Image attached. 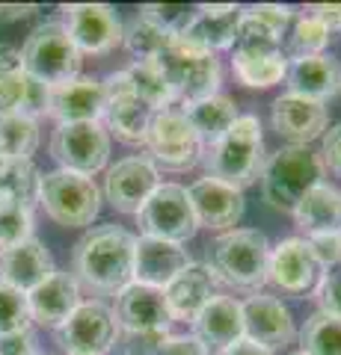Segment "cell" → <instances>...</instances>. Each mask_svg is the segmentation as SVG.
I'll return each instance as SVG.
<instances>
[{"label":"cell","instance_id":"603a6c76","mask_svg":"<svg viewBox=\"0 0 341 355\" xmlns=\"http://www.w3.org/2000/svg\"><path fill=\"white\" fill-rule=\"evenodd\" d=\"M270 121L279 137L294 142V146H306V142L317 139L326 130V107L288 92L273 101Z\"/></svg>","mask_w":341,"mask_h":355},{"label":"cell","instance_id":"8d00e7d4","mask_svg":"<svg viewBox=\"0 0 341 355\" xmlns=\"http://www.w3.org/2000/svg\"><path fill=\"white\" fill-rule=\"evenodd\" d=\"M235 51L240 53H282V36L273 33L267 24H261L256 15H249L247 9L240 12V21H238V39H235Z\"/></svg>","mask_w":341,"mask_h":355},{"label":"cell","instance_id":"1f68e13d","mask_svg":"<svg viewBox=\"0 0 341 355\" xmlns=\"http://www.w3.org/2000/svg\"><path fill=\"white\" fill-rule=\"evenodd\" d=\"M175 39H178V36H172L169 30L151 24V21L142 18V15H137L122 30V44L128 48L131 57H134V62H151V60H158Z\"/></svg>","mask_w":341,"mask_h":355},{"label":"cell","instance_id":"9a60e30c","mask_svg":"<svg viewBox=\"0 0 341 355\" xmlns=\"http://www.w3.org/2000/svg\"><path fill=\"white\" fill-rule=\"evenodd\" d=\"M65 12V30L72 33L78 51L107 53L122 42V21L104 3H72Z\"/></svg>","mask_w":341,"mask_h":355},{"label":"cell","instance_id":"44dd1931","mask_svg":"<svg viewBox=\"0 0 341 355\" xmlns=\"http://www.w3.org/2000/svg\"><path fill=\"white\" fill-rule=\"evenodd\" d=\"M57 272L51 252L36 237L0 252V282L21 293H33L36 287Z\"/></svg>","mask_w":341,"mask_h":355},{"label":"cell","instance_id":"ac0fdd59","mask_svg":"<svg viewBox=\"0 0 341 355\" xmlns=\"http://www.w3.org/2000/svg\"><path fill=\"white\" fill-rule=\"evenodd\" d=\"M193 261L181 243H167L158 237H140L134 246V282L163 291L181 270Z\"/></svg>","mask_w":341,"mask_h":355},{"label":"cell","instance_id":"4316f807","mask_svg":"<svg viewBox=\"0 0 341 355\" xmlns=\"http://www.w3.org/2000/svg\"><path fill=\"white\" fill-rule=\"evenodd\" d=\"M285 80H288L291 95L324 104L326 98L341 92V65H338V60L324 57V53L303 57V60H294L288 74H285Z\"/></svg>","mask_w":341,"mask_h":355},{"label":"cell","instance_id":"ee69618b","mask_svg":"<svg viewBox=\"0 0 341 355\" xmlns=\"http://www.w3.org/2000/svg\"><path fill=\"white\" fill-rule=\"evenodd\" d=\"M149 355H208V349L193 335H167L155 343V349Z\"/></svg>","mask_w":341,"mask_h":355},{"label":"cell","instance_id":"83f0119b","mask_svg":"<svg viewBox=\"0 0 341 355\" xmlns=\"http://www.w3.org/2000/svg\"><path fill=\"white\" fill-rule=\"evenodd\" d=\"M291 216L306 231V237L341 231V190L321 181L300 198V205L294 207Z\"/></svg>","mask_w":341,"mask_h":355},{"label":"cell","instance_id":"ab89813d","mask_svg":"<svg viewBox=\"0 0 341 355\" xmlns=\"http://www.w3.org/2000/svg\"><path fill=\"white\" fill-rule=\"evenodd\" d=\"M30 305L27 293L15 291L0 282V338L18 335V331H30Z\"/></svg>","mask_w":341,"mask_h":355},{"label":"cell","instance_id":"836d02e7","mask_svg":"<svg viewBox=\"0 0 341 355\" xmlns=\"http://www.w3.org/2000/svg\"><path fill=\"white\" fill-rule=\"evenodd\" d=\"M125 71H128L131 83H134V92L142 104H149L155 113L158 110H169L175 95L167 83V77L160 74V69L155 62H134V65H128Z\"/></svg>","mask_w":341,"mask_h":355},{"label":"cell","instance_id":"c3c4849f","mask_svg":"<svg viewBox=\"0 0 341 355\" xmlns=\"http://www.w3.org/2000/svg\"><path fill=\"white\" fill-rule=\"evenodd\" d=\"M309 15H315L329 33L341 30V3H317L309 9Z\"/></svg>","mask_w":341,"mask_h":355},{"label":"cell","instance_id":"7c38bea8","mask_svg":"<svg viewBox=\"0 0 341 355\" xmlns=\"http://www.w3.org/2000/svg\"><path fill=\"white\" fill-rule=\"evenodd\" d=\"M57 331L69 355H107L116 343V314L104 302H81Z\"/></svg>","mask_w":341,"mask_h":355},{"label":"cell","instance_id":"6da1fadb","mask_svg":"<svg viewBox=\"0 0 341 355\" xmlns=\"http://www.w3.org/2000/svg\"><path fill=\"white\" fill-rule=\"evenodd\" d=\"M137 237L119 225H98L74 246V279L98 293H122L134 284Z\"/></svg>","mask_w":341,"mask_h":355},{"label":"cell","instance_id":"2e32d148","mask_svg":"<svg viewBox=\"0 0 341 355\" xmlns=\"http://www.w3.org/2000/svg\"><path fill=\"white\" fill-rule=\"evenodd\" d=\"M267 282H273L285 293L315 291V284L321 282V263L315 261L306 237H288L276 249H270Z\"/></svg>","mask_w":341,"mask_h":355},{"label":"cell","instance_id":"60d3db41","mask_svg":"<svg viewBox=\"0 0 341 355\" xmlns=\"http://www.w3.org/2000/svg\"><path fill=\"white\" fill-rule=\"evenodd\" d=\"M142 18H149L151 24H158L163 30H169L172 36H178V33L184 30V24L190 21V9L187 6H172V3H151V6H142L140 9Z\"/></svg>","mask_w":341,"mask_h":355},{"label":"cell","instance_id":"f907efd6","mask_svg":"<svg viewBox=\"0 0 341 355\" xmlns=\"http://www.w3.org/2000/svg\"><path fill=\"white\" fill-rule=\"evenodd\" d=\"M219 355H273V352H267L264 347H258V343H252V340H238L235 347H228V349H223Z\"/></svg>","mask_w":341,"mask_h":355},{"label":"cell","instance_id":"681fc988","mask_svg":"<svg viewBox=\"0 0 341 355\" xmlns=\"http://www.w3.org/2000/svg\"><path fill=\"white\" fill-rule=\"evenodd\" d=\"M18 71H24L21 69V51L15 44L0 42V77H9V74H18Z\"/></svg>","mask_w":341,"mask_h":355},{"label":"cell","instance_id":"30bf717a","mask_svg":"<svg viewBox=\"0 0 341 355\" xmlns=\"http://www.w3.org/2000/svg\"><path fill=\"white\" fill-rule=\"evenodd\" d=\"M51 154L65 172H78L90 178L107 166L110 133L101 121L60 125L51 137Z\"/></svg>","mask_w":341,"mask_h":355},{"label":"cell","instance_id":"e0dca14e","mask_svg":"<svg viewBox=\"0 0 341 355\" xmlns=\"http://www.w3.org/2000/svg\"><path fill=\"white\" fill-rule=\"evenodd\" d=\"M244 308V338L258 343L267 352L279 349V347H288L294 340V320H291V311L285 308L276 296H264L256 293L247 302H240Z\"/></svg>","mask_w":341,"mask_h":355},{"label":"cell","instance_id":"277c9868","mask_svg":"<svg viewBox=\"0 0 341 355\" xmlns=\"http://www.w3.org/2000/svg\"><path fill=\"white\" fill-rule=\"evenodd\" d=\"M321 184V160L306 146L279 148L264 160L261 169V193L273 210L294 214L300 198Z\"/></svg>","mask_w":341,"mask_h":355},{"label":"cell","instance_id":"cb8c5ba5","mask_svg":"<svg viewBox=\"0 0 341 355\" xmlns=\"http://www.w3.org/2000/svg\"><path fill=\"white\" fill-rule=\"evenodd\" d=\"M193 338L205 349H228L244 340V308L232 296H214L193 320Z\"/></svg>","mask_w":341,"mask_h":355},{"label":"cell","instance_id":"5bb4252c","mask_svg":"<svg viewBox=\"0 0 341 355\" xmlns=\"http://www.w3.org/2000/svg\"><path fill=\"white\" fill-rule=\"evenodd\" d=\"M160 187L158 166L149 157H125L119 160L104 178V196L122 214H140L142 205Z\"/></svg>","mask_w":341,"mask_h":355},{"label":"cell","instance_id":"7a4b0ae2","mask_svg":"<svg viewBox=\"0 0 341 355\" xmlns=\"http://www.w3.org/2000/svg\"><path fill=\"white\" fill-rule=\"evenodd\" d=\"M270 243L258 228L223 231L208 246V272L238 291H258L267 282Z\"/></svg>","mask_w":341,"mask_h":355},{"label":"cell","instance_id":"4dcf8cb0","mask_svg":"<svg viewBox=\"0 0 341 355\" xmlns=\"http://www.w3.org/2000/svg\"><path fill=\"white\" fill-rule=\"evenodd\" d=\"M232 69L238 74V80L249 86V89H270L285 80V74H288V60L282 57V53H270V57H264V53H240L235 51L232 53Z\"/></svg>","mask_w":341,"mask_h":355},{"label":"cell","instance_id":"d6986e66","mask_svg":"<svg viewBox=\"0 0 341 355\" xmlns=\"http://www.w3.org/2000/svg\"><path fill=\"white\" fill-rule=\"evenodd\" d=\"M240 12L232 3H223V6H199L196 12L190 15V21L184 24V30L178 33V39L190 48H199L208 53H217V51H226L232 48L235 39H238V21Z\"/></svg>","mask_w":341,"mask_h":355},{"label":"cell","instance_id":"3957f363","mask_svg":"<svg viewBox=\"0 0 341 355\" xmlns=\"http://www.w3.org/2000/svg\"><path fill=\"white\" fill-rule=\"evenodd\" d=\"M202 163L208 178H217L235 190L256 184L264 169V142L256 116H238V121L214 146L202 148Z\"/></svg>","mask_w":341,"mask_h":355},{"label":"cell","instance_id":"7bdbcfd3","mask_svg":"<svg viewBox=\"0 0 341 355\" xmlns=\"http://www.w3.org/2000/svg\"><path fill=\"white\" fill-rule=\"evenodd\" d=\"M315 261L321 263V270H333L341 266V231H329V234H312L306 237Z\"/></svg>","mask_w":341,"mask_h":355},{"label":"cell","instance_id":"7402d4cb","mask_svg":"<svg viewBox=\"0 0 341 355\" xmlns=\"http://www.w3.org/2000/svg\"><path fill=\"white\" fill-rule=\"evenodd\" d=\"M187 193H190L199 225L226 231V228H235L240 216H244V193L217 181V178H199Z\"/></svg>","mask_w":341,"mask_h":355},{"label":"cell","instance_id":"d4e9b609","mask_svg":"<svg viewBox=\"0 0 341 355\" xmlns=\"http://www.w3.org/2000/svg\"><path fill=\"white\" fill-rule=\"evenodd\" d=\"M30 317L42 326H63L72 317V311L81 305V287L72 272H53L51 279L42 282L36 291L27 293Z\"/></svg>","mask_w":341,"mask_h":355},{"label":"cell","instance_id":"9c48e42d","mask_svg":"<svg viewBox=\"0 0 341 355\" xmlns=\"http://www.w3.org/2000/svg\"><path fill=\"white\" fill-rule=\"evenodd\" d=\"M142 237H158L167 243H184L196 234L199 219L190 202V193L178 184H160L142 210L137 214Z\"/></svg>","mask_w":341,"mask_h":355},{"label":"cell","instance_id":"52a82bcc","mask_svg":"<svg viewBox=\"0 0 341 355\" xmlns=\"http://www.w3.org/2000/svg\"><path fill=\"white\" fill-rule=\"evenodd\" d=\"M39 202L45 214L65 228H83L98 216L101 207V193L92 178L78 172H48L39 181Z\"/></svg>","mask_w":341,"mask_h":355},{"label":"cell","instance_id":"ffe728a7","mask_svg":"<svg viewBox=\"0 0 341 355\" xmlns=\"http://www.w3.org/2000/svg\"><path fill=\"white\" fill-rule=\"evenodd\" d=\"M104 113V86L92 77H74L69 83L51 86L48 116L60 125H81V121H98Z\"/></svg>","mask_w":341,"mask_h":355},{"label":"cell","instance_id":"f546056e","mask_svg":"<svg viewBox=\"0 0 341 355\" xmlns=\"http://www.w3.org/2000/svg\"><path fill=\"white\" fill-rule=\"evenodd\" d=\"M184 116L193 125L202 148H208L238 121V104L226 95H214V98H205L199 104L184 107Z\"/></svg>","mask_w":341,"mask_h":355},{"label":"cell","instance_id":"d6a6232c","mask_svg":"<svg viewBox=\"0 0 341 355\" xmlns=\"http://www.w3.org/2000/svg\"><path fill=\"white\" fill-rule=\"evenodd\" d=\"M300 347L306 355H341V317L315 311L300 329Z\"/></svg>","mask_w":341,"mask_h":355},{"label":"cell","instance_id":"8992f818","mask_svg":"<svg viewBox=\"0 0 341 355\" xmlns=\"http://www.w3.org/2000/svg\"><path fill=\"white\" fill-rule=\"evenodd\" d=\"M151 62H155L160 69V74L167 77L175 101H181L184 107L199 104V101H205V98L217 95L219 60L214 57V53L190 48V44H184L181 39H175L169 48Z\"/></svg>","mask_w":341,"mask_h":355},{"label":"cell","instance_id":"ba28073f","mask_svg":"<svg viewBox=\"0 0 341 355\" xmlns=\"http://www.w3.org/2000/svg\"><path fill=\"white\" fill-rule=\"evenodd\" d=\"M151 163L163 166L169 172H184L202 160V142L196 137L193 125L187 121L184 110H158L149 121L146 130V142Z\"/></svg>","mask_w":341,"mask_h":355},{"label":"cell","instance_id":"74e56055","mask_svg":"<svg viewBox=\"0 0 341 355\" xmlns=\"http://www.w3.org/2000/svg\"><path fill=\"white\" fill-rule=\"evenodd\" d=\"M33 237V207L0 196V252Z\"/></svg>","mask_w":341,"mask_h":355},{"label":"cell","instance_id":"f6af8a7d","mask_svg":"<svg viewBox=\"0 0 341 355\" xmlns=\"http://www.w3.org/2000/svg\"><path fill=\"white\" fill-rule=\"evenodd\" d=\"M249 15H256L261 24H267L273 33H285V27L291 24V18H294V12H291V6H276V3H258V6H249L247 9Z\"/></svg>","mask_w":341,"mask_h":355},{"label":"cell","instance_id":"5b68a950","mask_svg":"<svg viewBox=\"0 0 341 355\" xmlns=\"http://www.w3.org/2000/svg\"><path fill=\"white\" fill-rule=\"evenodd\" d=\"M21 69L45 86H60L78 77L81 51L63 21H45L30 33L21 48Z\"/></svg>","mask_w":341,"mask_h":355},{"label":"cell","instance_id":"f5cc1de1","mask_svg":"<svg viewBox=\"0 0 341 355\" xmlns=\"http://www.w3.org/2000/svg\"><path fill=\"white\" fill-rule=\"evenodd\" d=\"M9 160H13V157H9V154H6L3 148H0V172H3L6 166H9Z\"/></svg>","mask_w":341,"mask_h":355},{"label":"cell","instance_id":"b9f144b4","mask_svg":"<svg viewBox=\"0 0 341 355\" xmlns=\"http://www.w3.org/2000/svg\"><path fill=\"white\" fill-rule=\"evenodd\" d=\"M315 299L324 314L341 317V266H333L321 275V282L315 284Z\"/></svg>","mask_w":341,"mask_h":355},{"label":"cell","instance_id":"f35d334b","mask_svg":"<svg viewBox=\"0 0 341 355\" xmlns=\"http://www.w3.org/2000/svg\"><path fill=\"white\" fill-rule=\"evenodd\" d=\"M326 44H329V30L315 15H300L294 21V33H291V42H288V57H294V60L317 57Z\"/></svg>","mask_w":341,"mask_h":355},{"label":"cell","instance_id":"4fadbf2b","mask_svg":"<svg viewBox=\"0 0 341 355\" xmlns=\"http://www.w3.org/2000/svg\"><path fill=\"white\" fill-rule=\"evenodd\" d=\"M116 323L140 338H167V326L172 323L167 296L149 284H128L116 299Z\"/></svg>","mask_w":341,"mask_h":355},{"label":"cell","instance_id":"db71d44e","mask_svg":"<svg viewBox=\"0 0 341 355\" xmlns=\"http://www.w3.org/2000/svg\"><path fill=\"white\" fill-rule=\"evenodd\" d=\"M291 355H306V352H291Z\"/></svg>","mask_w":341,"mask_h":355},{"label":"cell","instance_id":"bcb514c9","mask_svg":"<svg viewBox=\"0 0 341 355\" xmlns=\"http://www.w3.org/2000/svg\"><path fill=\"white\" fill-rule=\"evenodd\" d=\"M324 163L329 166V172H335L341 178V121L333 125L329 130H324Z\"/></svg>","mask_w":341,"mask_h":355},{"label":"cell","instance_id":"7dc6e473","mask_svg":"<svg viewBox=\"0 0 341 355\" xmlns=\"http://www.w3.org/2000/svg\"><path fill=\"white\" fill-rule=\"evenodd\" d=\"M0 355H33L30 331H18V335L0 338Z\"/></svg>","mask_w":341,"mask_h":355},{"label":"cell","instance_id":"f1b7e54d","mask_svg":"<svg viewBox=\"0 0 341 355\" xmlns=\"http://www.w3.org/2000/svg\"><path fill=\"white\" fill-rule=\"evenodd\" d=\"M48 98H51V86L33 80L24 71L0 77V116L36 119L48 113Z\"/></svg>","mask_w":341,"mask_h":355},{"label":"cell","instance_id":"d590c367","mask_svg":"<svg viewBox=\"0 0 341 355\" xmlns=\"http://www.w3.org/2000/svg\"><path fill=\"white\" fill-rule=\"evenodd\" d=\"M39 181L42 175L30 160H9V166L0 172V196L33 207L39 202Z\"/></svg>","mask_w":341,"mask_h":355},{"label":"cell","instance_id":"816d5d0a","mask_svg":"<svg viewBox=\"0 0 341 355\" xmlns=\"http://www.w3.org/2000/svg\"><path fill=\"white\" fill-rule=\"evenodd\" d=\"M30 12H36V6H0V18H3V21L27 18Z\"/></svg>","mask_w":341,"mask_h":355},{"label":"cell","instance_id":"e575fe53","mask_svg":"<svg viewBox=\"0 0 341 355\" xmlns=\"http://www.w3.org/2000/svg\"><path fill=\"white\" fill-rule=\"evenodd\" d=\"M39 146V125L30 116H0V148L13 160H30Z\"/></svg>","mask_w":341,"mask_h":355},{"label":"cell","instance_id":"8fae6325","mask_svg":"<svg viewBox=\"0 0 341 355\" xmlns=\"http://www.w3.org/2000/svg\"><path fill=\"white\" fill-rule=\"evenodd\" d=\"M101 86H104V113L101 116L107 121V130L113 133L116 139L128 142V146H142L155 110L137 98L128 71L110 74Z\"/></svg>","mask_w":341,"mask_h":355},{"label":"cell","instance_id":"484cf974","mask_svg":"<svg viewBox=\"0 0 341 355\" xmlns=\"http://www.w3.org/2000/svg\"><path fill=\"white\" fill-rule=\"evenodd\" d=\"M214 291H217V279L208 272V266L190 263L163 287V296H167L172 320H190L193 323L196 314L217 296Z\"/></svg>","mask_w":341,"mask_h":355}]
</instances>
